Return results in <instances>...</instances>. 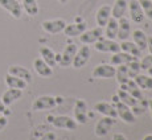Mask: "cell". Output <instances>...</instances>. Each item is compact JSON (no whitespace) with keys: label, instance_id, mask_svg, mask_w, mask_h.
<instances>
[{"label":"cell","instance_id":"43","mask_svg":"<svg viewBox=\"0 0 152 140\" xmlns=\"http://www.w3.org/2000/svg\"><path fill=\"white\" fill-rule=\"evenodd\" d=\"M147 71H148V75H151V77H152V66L150 69H147Z\"/></svg>","mask_w":152,"mask_h":140},{"label":"cell","instance_id":"35","mask_svg":"<svg viewBox=\"0 0 152 140\" xmlns=\"http://www.w3.org/2000/svg\"><path fill=\"white\" fill-rule=\"evenodd\" d=\"M140 62V69L142 70H147L152 66V54H147L139 61Z\"/></svg>","mask_w":152,"mask_h":140},{"label":"cell","instance_id":"19","mask_svg":"<svg viewBox=\"0 0 152 140\" xmlns=\"http://www.w3.org/2000/svg\"><path fill=\"white\" fill-rule=\"evenodd\" d=\"M33 68H34V71L44 78H48L53 74V69H52L42 58H36V60L33 61Z\"/></svg>","mask_w":152,"mask_h":140},{"label":"cell","instance_id":"16","mask_svg":"<svg viewBox=\"0 0 152 140\" xmlns=\"http://www.w3.org/2000/svg\"><path fill=\"white\" fill-rule=\"evenodd\" d=\"M87 29V24L86 23H73V24H66L65 29H64V33L68 37H78L83 33Z\"/></svg>","mask_w":152,"mask_h":140},{"label":"cell","instance_id":"33","mask_svg":"<svg viewBox=\"0 0 152 140\" xmlns=\"http://www.w3.org/2000/svg\"><path fill=\"white\" fill-rule=\"evenodd\" d=\"M127 68H128V75H130V78H135L136 75L140 73V62L138 58H134L131 62L127 63Z\"/></svg>","mask_w":152,"mask_h":140},{"label":"cell","instance_id":"6","mask_svg":"<svg viewBox=\"0 0 152 140\" xmlns=\"http://www.w3.org/2000/svg\"><path fill=\"white\" fill-rule=\"evenodd\" d=\"M94 46L98 52H102V53H118V52H121V45L118 42L110 39H103V37L98 40L94 44Z\"/></svg>","mask_w":152,"mask_h":140},{"label":"cell","instance_id":"13","mask_svg":"<svg viewBox=\"0 0 152 140\" xmlns=\"http://www.w3.org/2000/svg\"><path fill=\"white\" fill-rule=\"evenodd\" d=\"M8 74L15 75V77H17V78H21V79H24L27 83H31L32 82V74H31V71H29L27 68H24V66L11 65L10 68H8Z\"/></svg>","mask_w":152,"mask_h":140},{"label":"cell","instance_id":"37","mask_svg":"<svg viewBox=\"0 0 152 140\" xmlns=\"http://www.w3.org/2000/svg\"><path fill=\"white\" fill-rule=\"evenodd\" d=\"M7 124H8V119L5 118V116H1V115H0V131L4 130V128L7 127Z\"/></svg>","mask_w":152,"mask_h":140},{"label":"cell","instance_id":"24","mask_svg":"<svg viewBox=\"0 0 152 140\" xmlns=\"http://www.w3.org/2000/svg\"><path fill=\"white\" fill-rule=\"evenodd\" d=\"M118 34V20L110 17V20L107 21V24L104 25V31H103V36H106L107 39L114 40Z\"/></svg>","mask_w":152,"mask_h":140},{"label":"cell","instance_id":"28","mask_svg":"<svg viewBox=\"0 0 152 140\" xmlns=\"http://www.w3.org/2000/svg\"><path fill=\"white\" fill-rule=\"evenodd\" d=\"M132 37H134V44L140 49V50H144L147 48V34L142 31V29H136L132 33Z\"/></svg>","mask_w":152,"mask_h":140},{"label":"cell","instance_id":"8","mask_svg":"<svg viewBox=\"0 0 152 140\" xmlns=\"http://www.w3.org/2000/svg\"><path fill=\"white\" fill-rule=\"evenodd\" d=\"M103 37V29L101 27H97V28H93V29H89V31H85L80 36L81 39V42L83 45H91V44H95L98 40H101Z\"/></svg>","mask_w":152,"mask_h":140},{"label":"cell","instance_id":"11","mask_svg":"<svg viewBox=\"0 0 152 140\" xmlns=\"http://www.w3.org/2000/svg\"><path fill=\"white\" fill-rule=\"evenodd\" d=\"M0 7L10 12L15 19H20L23 15V7L17 0H0Z\"/></svg>","mask_w":152,"mask_h":140},{"label":"cell","instance_id":"29","mask_svg":"<svg viewBox=\"0 0 152 140\" xmlns=\"http://www.w3.org/2000/svg\"><path fill=\"white\" fill-rule=\"evenodd\" d=\"M115 77H116V81H118L119 85H124L126 82H128L131 78H130V75H128V68H127V65H119V66H116Z\"/></svg>","mask_w":152,"mask_h":140},{"label":"cell","instance_id":"36","mask_svg":"<svg viewBox=\"0 0 152 140\" xmlns=\"http://www.w3.org/2000/svg\"><path fill=\"white\" fill-rule=\"evenodd\" d=\"M40 140H56V133L54 132H48L44 136H41Z\"/></svg>","mask_w":152,"mask_h":140},{"label":"cell","instance_id":"5","mask_svg":"<svg viewBox=\"0 0 152 140\" xmlns=\"http://www.w3.org/2000/svg\"><path fill=\"white\" fill-rule=\"evenodd\" d=\"M52 124H53L56 128H60V130H69V131H74V130H77V127H78L77 122L68 115L54 116V118L52 119Z\"/></svg>","mask_w":152,"mask_h":140},{"label":"cell","instance_id":"21","mask_svg":"<svg viewBox=\"0 0 152 140\" xmlns=\"http://www.w3.org/2000/svg\"><path fill=\"white\" fill-rule=\"evenodd\" d=\"M127 7H128L127 0H115L114 5L111 7V17H114L116 20L123 17L126 11H127Z\"/></svg>","mask_w":152,"mask_h":140},{"label":"cell","instance_id":"40","mask_svg":"<svg viewBox=\"0 0 152 140\" xmlns=\"http://www.w3.org/2000/svg\"><path fill=\"white\" fill-rule=\"evenodd\" d=\"M147 49L150 50V54H152V36L147 37Z\"/></svg>","mask_w":152,"mask_h":140},{"label":"cell","instance_id":"42","mask_svg":"<svg viewBox=\"0 0 152 140\" xmlns=\"http://www.w3.org/2000/svg\"><path fill=\"white\" fill-rule=\"evenodd\" d=\"M143 140H152V133H148V135H145Z\"/></svg>","mask_w":152,"mask_h":140},{"label":"cell","instance_id":"25","mask_svg":"<svg viewBox=\"0 0 152 140\" xmlns=\"http://www.w3.org/2000/svg\"><path fill=\"white\" fill-rule=\"evenodd\" d=\"M39 52H40L41 58L50 66V68H54V66L57 65V62H56V53L50 48H48V46H41Z\"/></svg>","mask_w":152,"mask_h":140},{"label":"cell","instance_id":"39","mask_svg":"<svg viewBox=\"0 0 152 140\" xmlns=\"http://www.w3.org/2000/svg\"><path fill=\"white\" fill-rule=\"evenodd\" d=\"M5 112H8V107L3 103L1 98H0V114H5Z\"/></svg>","mask_w":152,"mask_h":140},{"label":"cell","instance_id":"22","mask_svg":"<svg viewBox=\"0 0 152 140\" xmlns=\"http://www.w3.org/2000/svg\"><path fill=\"white\" fill-rule=\"evenodd\" d=\"M110 17H111V7L110 5H102L98 9L97 15H95V20H97L98 27L103 28L107 24V21L110 20Z\"/></svg>","mask_w":152,"mask_h":140},{"label":"cell","instance_id":"12","mask_svg":"<svg viewBox=\"0 0 152 140\" xmlns=\"http://www.w3.org/2000/svg\"><path fill=\"white\" fill-rule=\"evenodd\" d=\"M77 50H78L77 45H74V44L68 45L65 49H64L62 54H61V60L58 63H60L62 68H68V66H70L73 62V58H74L75 53H77Z\"/></svg>","mask_w":152,"mask_h":140},{"label":"cell","instance_id":"23","mask_svg":"<svg viewBox=\"0 0 152 140\" xmlns=\"http://www.w3.org/2000/svg\"><path fill=\"white\" fill-rule=\"evenodd\" d=\"M135 57H132L131 54L126 53V52H118V53H114L113 57L110 60V63L113 66H119V65H127L128 62L134 60Z\"/></svg>","mask_w":152,"mask_h":140},{"label":"cell","instance_id":"30","mask_svg":"<svg viewBox=\"0 0 152 140\" xmlns=\"http://www.w3.org/2000/svg\"><path fill=\"white\" fill-rule=\"evenodd\" d=\"M134 81L142 90H152V77L151 75H144V74H138Z\"/></svg>","mask_w":152,"mask_h":140},{"label":"cell","instance_id":"20","mask_svg":"<svg viewBox=\"0 0 152 140\" xmlns=\"http://www.w3.org/2000/svg\"><path fill=\"white\" fill-rule=\"evenodd\" d=\"M21 95H23V90H20V89H11V87H10V89H8L7 91L3 94L1 101H3V103L8 107V106H11V104H13L17 99L21 98Z\"/></svg>","mask_w":152,"mask_h":140},{"label":"cell","instance_id":"15","mask_svg":"<svg viewBox=\"0 0 152 140\" xmlns=\"http://www.w3.org/2000/svg\"><path fill=\"white\" fill-rule=\"evenodd\" d=\"M130 34H131L130 20L126 16H123L118 20V34H116V37H118L121 41H126V40L130 37Z\"/></svg>","mask_w":152,"mask_h":140},{"label":"cell","instance_id":"2","mask_svg":"<svg viewBox=\"0 0 152 140\" xmlns=\"http://www.w3.org/2000/svg\"><path fill=\"white\" fill-rule=\"evenodd\" d=\"M116 123V118H111V116H102V119H99L95 124L94 132L95 135L99 138H103L107 133L110 132V130L113 128V126H115Z\"/></svg>","mask_w":152,"mask_h":140},{"label":"cell","instance_id":"26","mask_svg":"<svg viewBox=\"0 0 152 140\" xmlns=\"http://www.w3.org/2000/svg\"><path fill=\"white\" fill-rule=\"evenodd\" d=\"M5 83H7V86L11 87V89H20V90L27 89V86H28V83L25 82L24 79L17 78V77L11 75V74L5 75Z\"/></svg>","mask_w":152,"mask_h":140},{"label":"cell","instance_id":"10","mask_svg":"<svg viewBox=\"0 0 152 140\" xmlns=\"http://www.w3.org/2000/svg\"><path fill=\"white\" fill-rule=\"evenodd\" d=\"M42 29L46 33L50 34H57L64 32V29L66 27V21L64 19H54V20H45L42 23Z\"/></svg>","mask_w":152,"mask_h":140},{"label":"cell","instance_id":"4","mask_svg":"<svg viewBox=\"0 0 152 140\" xmlns=\"http://www.w3.org/2000/svg\"><path fill=\"white\" fill-rule=\"evenodd\" d=\"M114 106H115L118 116L124 122V123H128V124L135 123V115H134L131 107H128L127 104H124L123 102H121V101H116L115 103H114Z\"/></svg>","mask_w":152,"mask_h":140},{"label":"cell","instance_id":"18","mask_svg":"<svg viewBox=\"0 0 152 140\" xmlns=\"http://www.w3.org/2000/svg\"><path fill=\"white\" fill-rule=\"evenodd\" d=\"M119 89L124 90V91H127L130 95H132L135 99H138V101H143L144 97H143V93H142V89L136 85V82L134 79H130L128 82H126L124 85H121V87Z\"/></svg>","mask_w":152,"mask_h":140},{"label":"cell","instance_id":"38","mask_svg":"<svg viewBox=\"0 0 152 140\" xmlns=\"http://www.w3.org/2000/svg\"><path fill=\"white\" fill-rule=\"evenodd\" d=\"M113 140H127V138H126L123 133H114Z\"/></svg>","mask_w":152,"mask_h":140},{"label":"cell","instance_id":"31","mask_svg":"<svg viewBox=\"0 0 152 140\" xmlns=\"http://www.w3.org/2000/svg\"><path fill=\"white\" fill-rule=\"evenodd\" d=\"M116 95L119 97V101L121 102H123L124 104H127L128 107H135L136 106V103H138V99H135L132 97V95H130L127 91H124V90H122V89H118V91H116Z\"/></svg>","mask_w":152,"mask_h":140},{"label":"cell","instance_id":"3","mask_svg":"<svg viewBox=\"0 0 152 140\" xmlns=\"http://www.w3.org/2000/svg\"><path fill=\"white\" fill-rule=\"evenodd\" d=\"M90 57H91V49H90V46H87V45L81 46V49H78L74 58H73V62H72L73 68L74 69L83 68L89 62Z\"/></svg>","mask_w":152,"mask_h":140},{"label":"cell","instance_id":"9","mask_svg":"<svg viewBox=\"0 0 152 140\" xmlns=\"http://www.w3.org/2000/svg\"><path fill=\"white\" fill-rule=\"evenodd\" d=\"M74 120L78 124H86L89 120L87 116V104L83 99H77L74 104Z\"/></svg>","mask_w":152,"mask_h":140},{"label":"cell","instance_id":"32","mask_svg":"<svg viewBox=\"0 0 152 140\" xmlns=\"http://www.w3.org/2000/svg\"><path fill=\"white\" fill-rule=\"evenodd\" d=\"M21 7L29 16H37V15H39V4H37V0H23Z\"/></svg>","mask_w":152,"mask_h":140},{"label":"cell","instance_id":"17","mask_svg":"<svg viewBox=\"0 0 152 140\" xmlns=\"http://www.w3.org/2000/svg\"><path fill=\"white\" fill-rule=\"evenodd\" d=\"M94 110L97 112H99L103 116H111V118H118V114H116L115 106L114 103H107V102H98L94 104Z\"/></svg>","mask_w":152,"mask_h":140},{"label":"cell","instance_id":"14","mask_svg":"<svg viewBox=\"0 0 152 140\" xmlns=\"http://www.w3.org/2000/svg\"><path fill=\"white\" fill-rule=\"evenodd\" d=\"M127 8L130 11V17L134 23H142L144 20V13L139 4V0H131Z\"/></svg>","mask_w":152,"mask_h":140},{"label":"cell","instance_id":"7","mask_svg":"<svg viewBox=\"0 0 152 140\" xmlns=\"http://www.w3.org/2000/svg\"><path fill=\"white\" fill-rule=\"evenodd\" d=\"M115 70L116 66L107 65V63H102V65L95 66L93 70V77L97 79H110V78L115 77Z\"/></svg>","mask_w":152,"mask_h":140},{"label":"cell","instance_id":"1","mask_svg":"<svg viewBox=\"0 0 152 140\" xmlns=\"http://www.w3.org/2000/svg\"><path fill=\"white\" fill-rule=\"evenodd\" d=\"M57 106L56 102V97L52 95H41L37 99H34V102L32 103V110L33 111H45V110H52Z\"/></svg>","mask_w":152,"mask_h":140},{"label":"cell","instance_id":"44","mask_svg":"<svg viewBox=\"0 0 152 140\" xmlns=\"http://www.w3.org/2000/svg\"><path fill=\"white\" fill-rule=\"evenodd\" d=\"M58 1H60V3H61V4H66V3H68V1H69V0H58Z\"/></svg>","mask_w":152,"mask_h":140},{"label":"cell","instance_id":"34","mask_svg":"<svg viewBox=\"0 0 152 140\" xmlns=\"http://www.w3.org/2000/svg\"><path fill=\"white\" fill-rule=\"evenodd\" d=\"M139 4L143 9V13L152 20V0H139Z\"/></svg>","mask_w":152,"mask_h":140},{"label":"cell","instance_id":"45","mask_svg":"<svg viewBox=\"0 0 152 140\" xmlns=\"http://www.w3.org/2000/svg\"><path fill=\"white\" fill-rule=\"evenodd\" d=\"M0 115H1V114H0Z\"/></svg>","mask_w":152,"mask_h":140},{"label":"cell","instance_id":"41","mask_svg":"<svg viewBox=\"0 0 152 140\" xmlns=\"http://www.w3.org/2000/svg\"><path fill=\"white\" fill-rule=\"evenodd\" d=\"M148 110L151 111V116H152V99L148 101Z\"/></svg>","mask_w":152,"mask_h":140},{"label":"cell","instance_id":"27","mask_svg":"<svg viewBox=\"0 0 152 140\" xmlns=\"http://www.w3.org/2000/svg\"><path fill=\"white\" fill-rule=\"evenodd\" d=\"M119 45H121V50L122 52H126V53L131 54V56L135 57V58L142 57V50H140V49L134 42H130V41L126 40V41H122V44H119Z\"/></svg>","mask_w":152,"mask_h":140}]
</instances>
